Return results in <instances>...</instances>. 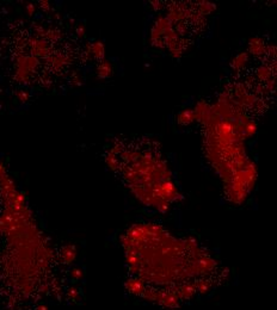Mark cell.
<instances>
[{
	"label": "cell",
	"instance_id": "6da1fadb",
	"mask_svg": "<svg viewBox=\"0 0 277 310\" xmlns=\"http://www.w3.org/2000/svg\"><path fill=\"white\" fill-rule=\"evenodd\" d=\"M126 246L128 292L161 309H181L199 301L228 278L227 268L199 242L158 227L134 228Z\"/></svg>",
	"mask_w": 277,
	"mask_h": 310
}]
</instances>
